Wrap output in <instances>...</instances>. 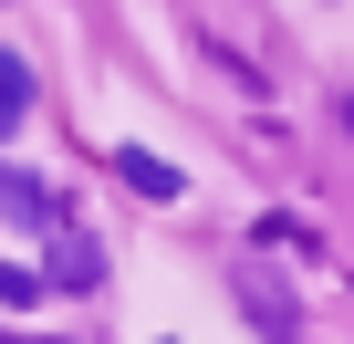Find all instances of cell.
Wrapping results in <instances>:
<instances>
[{
	"label": "cell",
	"instance_id": "cell-1",
	"mask_svg": "<svg viewBox=\"0 0 354 344\" xmlns=\"http://www.w3.org/2000/svg\"><path fill=\"white\" fill-rule=\"evenodd\" d=\"M94 282H104V251L63 230V240H53V292H94Z\"/></svg>",
	"mask_w": 354,
	"mask_h": 344
},
{
	"label": "cell",
	"instance_id": "cell-2",
	"mask_svg": "<svg viewBox=\"0 0 354 344\" xmlns=\"http://www.w3.org/2000/svg\"><path fill=\"white\" fill-rule=\"evenodd\" d=\"M0 219H21V230H53L63 209H53V188H32V178H11V167H0Z\"/></svg>",
	"mask_w": 354,
	"mask_h": 344
},
{
	"label": "cell",
	"instance_id": "cell-3",
	"mask_svg": "<svg viewBox=\"0 0 354 344\" xmlns=\"http://www.w3.org/2000/svg\"><path fill=\"white\" fill-rule=\"evenodd\" d=\"M115 167H125V188H146V199H177V188H188V178H177L167 156H146V146H125Z\"/></svg>",
	"mask_w": 354,
	"mask_h": 344
},
{
	"label": "cell",
	"instance_id": "cell-4",
	"mask_svg": "<svg viewBox=\"0 0 354 344\" xmlns=\"http://www.w3.org/2000/svg\"><path fill=\"white\" fill-rule=\"evenodd\" d=\"M21 115H32V63H21V53H0V136H11Z\"/></svg>",
	"mask_w": 354,
	"mask_h": 344
},
{
	"label": "cell",
	"instance_id": "cell-5",
	"mask_svg": "<svg viewBox=\"0 0 354 344\" xmlns=\"http://www.w3.org/2000/svg\"><path fill=\"white\" fill-rule=\"evenodd\" d=\"M42 292H53V282H42V271H0V302H11V313H32V302H42Z\"/></svg>",
	"mask_w": 354,
	"mask_h": 344
},
{
	"label": "cell",
	"instance_id": "cell-6",
	"mask_svg": "<svg viewBox=\"0 0 354 344\" xmlns=\"http://www.w3.org/2000/svg\"><path fill=\"white\" fill-rule=\"evenodd\" d=\"M344 125H354V94H344Z\"/></svg>",
	"mask_w": 354,
	"mask_h": 344
}]
</instances>
